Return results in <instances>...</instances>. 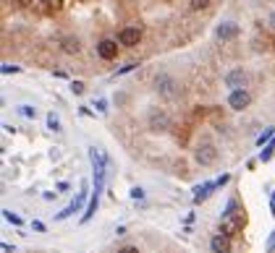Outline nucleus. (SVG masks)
I'll return each mask as SVG.
<instances>
[{"instance_id": "obj_5", "label": "nucleus", "mask_w": 275, "mask_h": 253, "mask_svg": "<svg viewBox=\"0 0 275 253\" xmlns=\"http://www.w3.org/2000/svg\"><path fill=\"white\" fill-rule=\"evenodd\" d=\"M139 39H142V31L136 29V26H126V29L118 34V42L126 44V47H134V44H139Z\"/></svg>"}, {"instance_id": "obj_18", "label": "nucleus", "mask_w": 275, "mask_h": 253, "mask_svg": "<svg viewBox=\"0 0 275 253\" xmlns=\"http://www.w3.org/2000/svg\"><path fill=\"white\" fill-rule=\"evenodd\" d=\"M19 112L24 115V118H34V107H27L24 105V107H19Z\"/></svg>"}, {"instance_id": "obj_10", "label": "nucleus", "mask_w": 275, "mask_h": 253, "mask_svg": "<svg viewBox=\"0 0 275 253\" xmlns=\"http://www.w3.org/2000/svg\"><path fill=\"white\" fill-rule=\"evenodd\" d=\"M215 188H217V183H204V186H199L197 191H194V204H202Z\"/></svg>"}, {"instance_id": "obj_25", "label": "nucleus", "mask_w": 275, "mask_h": 253, "mask_svg": "<svg viewBox=\"0 0 275 253\" xmlns=\"http://www.w3.org/2000/svg\"><path fill=\"white\" fill-rule=\"evenodd\" d=\"M215 183H217V186H225V183H228V175H220V178H217Z\"/></svg>"}, {"instance_id": "obj_7", "label": "nucleus", "mask_w": 275, "mask_h": 253, "mask_svg": "<svg viewBox=\"0 0 275 253\" xmlns=\"http://www.w3.org/2000/svg\"><path fill=\"white\" fill-rule=\"evenodd\" d=\"M97 55L105 57V60H113V57L118 55V44L113 42V39H102V42L97 44Z\"/></svg>"}, {"instance_id": "obj_17", "label": "nucleus", "mask_w": 275, "mask_h": 253, "mask_svg": "<svg viewBox=\"0 0 275 253\" xmlns=\"http://www.w3.org/2000/svg\"><path fill=\"white\" fill-rule=\"evenodd\" d=\"M272 152H275V146H272V144H270V146H267V149H265V152H262V154H259V159H262V162H267V159H270V157H272Z\"/></svg>"}, {"instance_id": "obj_20", "label": "nucleus", "mask_w": 275, "mask_h": 253, "mask_svg": "<svg viewBox=\"0 0 275 253\" xmlns=\"http://www.w3.org/2000/svg\"><path fill=\"white\" fill-rule=\"evenodd\" d=\"M275 251V230L270 233V240H267V253H272Z\"/></svg>"}, {"instance_id": "obj_19", "label": "nucleus", "mask_w": 275, "mask_h": 253, "mask_svg": "<svg viewBox=\"0 0 275 253\" xmlns=\"http://www.w3.org/2000/svg\"><path fill=\"white\" fill-rule=\"evenodd\" d=\"M3 73L11 76V73H19V65H3Z\"/></svg>"}, {"instance_id": "obj_3", "label": "nucleus", "mask_w": 275, "mask_h": 253, "mask_svg": "<svg viewBox=\"0 0 275 253\" xmlns=\"http://www.w3.org/2000/svg\"><path fill=\"white\" fill-rule=\"evenodd\" d=\"M249 102H251V97L246 94L244 89H231V94H228V105H231L233 110H244V107H249Z\"/></svg>"}, {"instance_id": "obj_22", "label": "nucleus", "mask_w": 275, "mask_h": 253, "mask_svg": "<svg viewBox=\"0 0 275 253\" xmlns=\"http://www.w3.org/2000/svg\"><path fill=\"white\" fill-rule=\"evenodd\" d=\"M142 196H144L142 188H134V191H131V199H142Z\"/></svg>"}, {"instance_id": "obj_13", "label": "nucleus", "mask_w": 275, "mask_h": 253, "mask_svg": "<svg viewBox=\"0 0 275 253\" xmlns=\"http://www.w3.org/2000/svg\"><path fill=\"white\" fill-rule=\"evenodd\" d=\"M63 47H66V52H79V42L76 39H66Z\"/></svg>"}, {"instance_id": "obj_28", "label": "nucleus", "mask_w": 275, "mask_h": 253, "mask_svg": "<svg viewBox=\"0 0 275 253\" xmlns=\"http://www.w3.org/2000/svg\"><path fill=\"white\" fill-rule=\"evenodd\" d=\"M272 214H275V191H272Z\"/></svg>"}, {"instance_id": "obj_2", "label": "nucleus", "mask_w": 275, "mask_h": 253, "mask_svg": "<svg viewBox=\"0 0 275 253\" xmlns=\"http://www.w3.org/2000/svg\"><path fill=\"white\" fill-rule=\"evenodd\" d=\"M84 201H87V188H82V193H79V196H76L71 204H68L63 212H58V214H55V220H68L71 214H76L79 209H82V206H84Z\"/></svg>"}, {"instance_id": "obj_24", "label": "nucleus", "mask_w": 275, "mask_h": 253, "mask_svg": "<svg viewBox=\"0 0 275 253\" xmlns=\"http://www.w3.org/2000/svg\"><path fill=\"white\" fill-rule=\"evenodd\" d=\"M129 71H134V65H123L121 71H118V76H123V73H129Z\"/></svg>"}, {"instance_id": "obj_11", "label": "nucleus", "mask_w": 275, "mask_h": 253, "mask_svg": "<svg viewBox=\"0 0 275 253\" xmlns=\"http://www.w3.org/2000/svg\"><path fill=\"white\" fill-rule=\"evenodd\" d=\"M210 248H212L215 253H228V251H231V243H228L225 235H215L212 243H210Z\"/></svg>"}, {"instance_id": "obj_26", "label": "nucleus", "mask_w": 275, "mask_h": 253, "mask_svg": "<svg viewBox=\"0 0 275 253\" xmlns=\"http://www.w3.org/2000/svg\"><path fill=\"white\" fill-rule=\"evenodd\" d=\"M121 253H139V251H136V248H131V246H129V248H123Z\"/></svg>"}, {"instance_id": "obj_14", "label": "nucleus", "mask_w": 275, "mask_h": 253, "mask_svg": "<svg viewBox=\"0 0 275 253\" xmlns=\"http://www.w3.org/2000/svg\"><path fill=\"white\" fill-rule=\"evenodd\" d=\"M3 217H6V222H11V225H21V217L14 214V212H3Z\"/></svg>"}, {"instance_id": "obj_12", "label": "nucleus", "mask_w": 275, "mask_h": 253, "mask_svg": "<svg viewBox=\"0 0 275 253\" xmlns=\"http://www.w3.org/2000/svg\"><path fill=\"white\" fill-rule=\"evenodd\" d=\"M48 128L50 131H61V120H58V115H55V112L48 115Z\"/></svg>"}, {"instance_id": "obj_4", "label": "nucleus", "mask_w": 275, "mask_h": 253, "mask_svg": "<svg viewBox=\"0 0 275 253\" xmlns=\"http://www.w3.org/2000/svg\"><path fill=\"white\" fill-rule=\"evenodd\" d=\"M215 159H217V149H215L212 144H202V146L197 149V162H199V165L207 167V165L215 162Z\"/></svg>"}, {"instance_id": "obj_6", "label": "nucleus", "mask_w": 275, "mask_h": 253, "mask_svg": "<svg viewBox=\"0 0 275 253\" xmlns=\"http://www.w3.org/2000/svg\"><path fill=\"white\" fill-rule=\"evenodd\" d=\"M217 39H223V42H228V39H233V37H238V24L236 21H223L220 26H217Z\"/></svg>"}, {"instance_id": "obj_23", "label": "nucleus", "mask_w": 275, "mask_h": 253, "mask_svg": "<svg viewBox=\"0 0 275 253\" xmlns=\"http://www.w3.org/2000/svg\"><path fill=\"white\" fill-rule=\"evenodd\" d=\"M32 227L37 230V233H45V225H42V222H32Z\"/></svg>"}, {"instance_id": "obj_27", "label": "nucleus", "mask_w": 275, "mask_h": 253, "mask_svg": "<svg viewBox=\"0 0 275 253\" xmlns=\"http://www.w3.org/2000/svg\"><path fill=\"white\" fill-rule=\"evenodd\" d=\"M270 26L275 29V10H272V16H270Z\"/></svg>"}, {"instance_id": "obj_8", "label": "nucleus", "mask_w": 275, "mask_h": 253, "mask_svg": "<svg viewBox=\"0 0 275 253\" xmlns=\"http://www.w3.org/2000/svg\"><path fill=\"white\" fill-rule=\"evenodd\" d=\"M244 81H246V73L244 71H231L225 76V84L231 89H244Z\"/></svg>"}, {"instance_id": "obj_15", "label": "nucleus", "mask_w": 275, "mask_h": 253, "mask_svg": "<svg viewBox=\"0 0 275 253\" xmlns=\"http://www.w3.org/2000/svg\"><path fill=\"white\" fill-rule=\"evenodd\" d=\"M189 3H191V10H202L210 5V0H189Z\"/></svg>"}, {"instance_id": "obj_1", "label": "nucleus", "mask_w": 275, "mask_h": 253, "mask_svg": "<svg viewBox=\"0 0 275 253\" xmlns=\"http://www.w3.org/2000/svg\"><path fill=\"white\" fill-rule=\"evenodd\" d=\"M155 89H157L165 99H176V94H178V84H176V78H170V76H157Z\"/></svg>"}, {"instance_id": "obj_16", "label": "nucleus", "mask_w": 275, "mask_h": 253, "mask_svg": "<svg viewBox=\"0 0 275 253\" xmlns=\"http://www.w3.org/2000/svg\"><path fill=\"white\" fill-rule=\"evenodd\" d=\"M272 133H275L272 128H265V133H262L259 139H257V144H259V146H265V141H270V139H272Z\"/></svg>"}, {"instance_id": "obj_9", "label": "nucleus", "mask_w": 275, "mask_h": 253, "mask_svg": "<svg viewBox=\"0 0 275 253\" xmlns=\"http://www.w3.org/2000/svg\"><path fill=\"white\" fill-rule=\"evenodd\" d=\"M168 115L165 112H152V118H150V128L152 131H168Z\"/></svg>"}, {"instance_id": "obj_21", "label": "nucleus", "mask_w": 275, "mask_h": 253, "mask_svg": "<svg viewBox=\"0 0 275 253\" xmlns=\"http://www.w3.org/2000/svg\"><path fill=\"white\" fill-rule=\"evenodd\" d=\"M71 89H74V94H82V91H84V84H82V81H74Z\"/></svg>"}]
</instances>
